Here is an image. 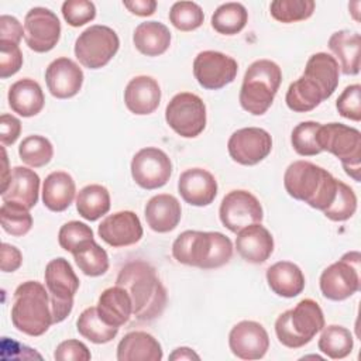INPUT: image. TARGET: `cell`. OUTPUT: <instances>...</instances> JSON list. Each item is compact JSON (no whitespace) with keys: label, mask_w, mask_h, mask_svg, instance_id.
I'll list each match as a JSON object with an SVG mask.
<instances>
[{"label":"cell","mask_w":361,"mask_h":361,"mask_svg":"<svg viewBox=\"0 0 361 361\" xmlns=\"http://www.w3.org/2000/svg\"><path fill=\"white\" fill-rule=\"evenodd\" d=\"M116 285L128 292L135 320L151 322L162 314L168 300L166 289L148 262L141 259L127 262L120 269Z\"/></svg>","instance_id":"1"},{"label":"cell","mask_w":361,"mask_h":361,"mask_svg":"<svg viewBox=\"0 0 361 361\" xmlns=\"http://www.w3.org/2000/svg\"><path fill=\"white\" fill-rule=\"evenodd\" d=\"M337 182L327 169L309 161L292 162L283 175V186L289 196L322 212L334 200Z\"/></svg>","instance_id":"2"},{"label":"cell","mask_w":361,"mask_h":361,"mask_svg":"<svg viewBox=\"0 0 361 361\" xmlns=\"http://www.w3.org/2000/svg\"><path fill=\"white\" fill-rule=\"evenodd\" d=\"M172 255L180 264L214 269L230 261L233 243L219 231L186 230L173 241Z\"/></svg>","instance_id":"3"},{"label":"cell","mask_w":361,"mask_h":361,"mask_svg":"<svg viewBox=\"0 0 361 361\" xmlns=\"http://www.w3.org/2000/svg\"><path fill=\"white\" fill-rule=\"evenodd\" d=\"M11 322L27 336H42L54 324L48 289L37 281H27L17 286L11 305Z\"/></svg>","instance_id":"4"},{"label":"cell","mask_w":361,"mask_h":361,"mask_svg":"<svg viewBox=\"0 0 361 361\" xmlns=\"http://www.w3.org/2000/svg\"><path fill=\"white\" fill-rule=\"evenodd\" d=\"M282 82V71L274 61L258 59L245 71L240 89L241 107L254 114L262 116L272 104Z\"/></svg>","instance_id":"5"},{"label":"cell","mask_w":361,"mask_h":361,"mask_svg":"<svg viewBox=\"0 0 361 361\" xmlns=\"http://www.w3.org/2000/svg\"><path fill=\"white\" fill-rule=\"evenodd\" d=\"M323 327V310L313 299L300 300L293 309L279 314L275 322L279 343L289 348H299L310 343Z\"/></svg>","instance_id":"6"},{"label":"cell","mask_w":361,"mask_h":361,"mask_svg":"<svg viewBox=\"0 0 361 361\" xmlns=\"http://www.w3.org/2000/svg\"><path fill=\"white\" fill-rule=\"evenodd\" d=\"M317 144L322 151L333 154L341 161L348 176L360 182L361 172V133L341 123L320 124Z\"/></svg>","instance_id":"7"},{"label":"cell","mask_w":361,"mask_h":361,"mask_svg":"<svg viewBox=\"0 0 361 361\" xmlns=\"http://www.w3.org/2000/svg\"><path fill=\"white\" fill-rule=\"evenodd\" d=\"M45 286L51 299L54 324L63 322L73 307V298L79 289V278L68 259L59 257L45 267Z\"/></svg>","instance_id":"8"},{"label":"cell","mask_w":361,"mask_h":361,"mask_svg":"<svg viewBox=\"0 0 361 361\" xmlns=\"http://www.w3.org/2000/svg\"><path fill=\"white\" fill-rule=\"evenodd\" d=\"M120 39L116 31L107 25H90L75 42V56L89 69H99L107 65L117 54Z\"/></svg>","instance_id":"9"},{"label":"cell","mask_w":361,"mask_h":361,"mask_svg":"<svg viewBox=\"0 0 361 361\" xmlns=\"http://www.w3.org/2000/svg\"><path fill=\"white\" fill-rule=\"evenodd\" d=\"M165 120L178 135L195 138L206 127V106L195 93H178L165 109Z\"/></svg>","instance_id":"10"},{"label":"cell","mask_w":361,"mask_h":361,"mask_svg":"<svg viewBox=\"0 0 361 361\" xmlns=\"http://www.w3.org/2000/svg\"><path fill=\"white\" fill-rule=\"evenodd\" d=\"M358 251L344 254L338 261L329 265L320 275V290L330 300H344L360 289Z\"/></svg>","instance_id":"11"},{"label":"cell","mask_w":361,"mask_h":361,"mask_svg":"<svg viewBox=\"0 0 361 361\" xmlns=\"http://www.w3.org/2000/svg\"><path fill=\"white\" fill-rule=\"evenodd\" d=\"M219 216L223 226L237 234L247 226L261 223L264 212L259 200L248 190H231L223 197Z\"/></svg>","instance_id":"12"},{"label":"cell","mask_w":361,"mask_h":361,"mask_svg":"<svg viewBox=\"0 0 361 361\" xmlns=\"http://www.w3.org/2000/svg\"><path fill=\"white\" fill-rule=\"evenodd\" d=\"M172 173V162L166 152L155 147L140 149L131 159V176L147 190L166 185Z\"/></svg>","instance_id":"13"},{"label":"cell","mask_w":361,"mask_h":361,"mask_svg":"<svg viewBox=\"0 0 361 361\" xmlns=\"http://www.w3.org/2000/svg\"><path fill=\"white\" fill-rule=\"evenodd\" d=\"M237 71V61L219 51H202L193 61V75L197 83L209 90H217L231 83Z\"/></svg>","instance_id":"14"},{"label":"cell","mask_w":361,"mask_h":361,"mask_svg":"<svg viewBox=\"0 0 361 361\" xmlns=\"http://www.w3.org/2000/svg\"><path fill=\"white\" fill-rule=\"evenodd\" d=\"M233 161L240 165H257L267 158L272 149L269 133L259 127H245L234 131L227 142Z\"/></svg>","instance_id":"15"},{"label":"cell","mask_w":361,"mask_h":361,"mask_svg":"<svg viewBox=\"0 0 361 361\" xmlns=\"http://www.w3.org/2000/svg\"><path fill=\"white\" fill-rule=\"evenodd\" d=\"M61 23L54 11L45 7L31 8L24 18V39L34 52H48L59 41Z\"/></svg>","instance_id":"16"},{"label":"cell","mask_w":361,"mask_h":361,"mask_svg":"<svg viewBox=\"0 0 361 361\" xmlns=\"http://www.w3.org/2000/svg\"><path fill=\"white\" fill-rule=\"evenodd\" d=\"M228 345L237 358L259 360L269 348V337L262 324L252 320H243L231 329Z\"/></svg>","instance_id":"17"},{"label":"cell","mask_w":361,"mask_h":361,"mask_svg":"<svg viewBox=\"0 0 361 361\" xmlns=\"http://www.w3.org/2000/svg\"><path fill=\"white\" fill-rule=\"evenodd\" d=\"M99 237L114 248L128 247L142 237V226L138 216L131 210H123L107 216L97 228Z\"/></svg>","instance_id":"18"},{"label":"cell","mask_w":361,"mask_h":361,"mask_svg":"<svg viewBox=\"0 0 361 361\" xmlns=\"http://www.w3.org/2000/svg\"><path fill=\"white\" fill-rule=\"evenodd\" d=\"M45 82L54 97L69 99L79 93L83 83V72L72 59L56 58L45 71Z\"/></svg>","instance_id":"19"},{"label":"cell","mask_w":361,"mask_h":361,"mask_svg":"<svg viewBox=\"0 0 361 361\" xmlns=\"http://www.w3.org/2000/svg\"><path fill=\"white\" fill-rule=\"evenodd\" d=\"M39 176L30 168L14 166L7 182L1 186L0 195L3 202H11L31 209L38 202Z\"/></svg>","instance_id":"20"},{"label":"cell","mask_w":361,"mask_h":361,"mask_svg":"<svg viewBox=\"0 0 361 361\" xmlns=\"http://www.w3.org/2000/svg\"><path fill=\"white\" fill-rule=\"evenodd\" d=\"M178 190L182 199L192 206H207L217 195L214 176L203 168H190L180 173Z\"/></svg>","instance_id":"21"},{"label":"cell","mask_w":361,"mask_h":361,"mask_svg":"<svg viewBox=\"0 0 361 361\" xmlns=\"http://www.w3.org/2000/svg\"><path fill=\"white\" fill-rule=\"evenodd\" d=\"M161 102V87L158 82L147 75L133 78L124 90V103L127 109L137 114L145 116L154 113Z\"/></svg>","instance_id":"22"},{"label":"cell","mask_w":361,"mask_h":361,"mask_svg":"<svg viewBox=\"0 0 361 361\" xmlns=\"http://www.w3.org/2000/svg\"><path fill=\"white\" fill-rule=\"evenodd\" d=\"M235 248L247 262L261 264L271 257L274 251V238L268 228L261 226V223L251 224L237 233Z\"/></svg>","instance_id":"23"},{"label":"cell","mask_w":361,"mask_h":361,"mask_svg":"<svg viewBox=\"0 0 361 361\" xmlns=\"http://www.w3.org/2000/svg\"><path fill=\"white\" fill-rule=\"evenodd\" d=\"M145 220L155 233L172 231L180 221L182 209L178 199L168 193L152 196L145 204Z\"/></svg>","instance_id":"24"},{"label":"cell","mask_w":361,"mask_h":361,"mask_svg":"<svg viewBox=\"0 0 361 361\" xmlns=\"http://www.w3.org/2000/svg\"><path fill=\"white\" fill-rule=\"evenodd\" d=\"M118 361H159L162 348L158 340L147 331H130L117 345Z\"/></svg>","instance_id":"25"},{"label":"cell","mask_w":361,"mask_h":361,"mask_svg":"<svg viewBox=\"0 0 361 361\" xmlns=\"http://www.w3.org/2000/svg\"><path fill=\"white\" fill-rule=\"evenodd\" d=\"M96 307L100 317L116 327L126 324L133 314L131 298L128 292L118 285L104 289L99 296Z\"/></svg>","instance_id":"26"},{"label":"cell","mask_w":361,"mask_h":361,"mask_svg":"<svg viewBox=\"0 0 361 361\" xmlns=\"http://www.w3.org/2000/svg\"><path fill=\"white\" fill-rule=\"evenodd\" d=\"M8 106L14 113L23 117L38 114L45 103L41 86L34 79H20L8 89Z\"/></svg>","instance_id":"27"},{"label":"cell","mask_w":361,"mask_h":361,"mask_svg":"<svg viewBox=\"0 0 361 361\" xmlns=\"http://www.w3.org/2000/svg\"><path fill=\"white\" fill-rule=\"evenodd\" d=\"M267 282L275 295L295 298L305 288V275L296 264L279 261L267 269Z\"/></svg>","instance_id":"28"},{"label":"cell","mask_w":361,"mask_h":361,"mask_svg":"<svg viewBox=\"0 0 361 361\" xmlns=\"http://www.w3.org/2000/svg\"><path fill=\"white\" fill-rule=\"evenodd\" d=\"M75 192V180L68 172H51L42 183L44 206L51 212H63L73 202Z\"/></svg>","instance_id":"29"},{"label":"cell","mask_w":361,"mask_h":361,"mask_svg":"<svg viewBox=\"0 0 361 361\" xmlns=\"http://www.w3.org/2000/svg\"><path fill=\"white\" fill-rule=\"evenodd\" d=\"M338 62L326 52L313 54L305 68L303 76L313 80L322 90L324 99H329L338 85Z\"/></svg>","instance_id":"30"},{"label":"cell","mask_w":361,"mask_h":361,"mask_svg":"<svg viewBox=\"0 0 361 361\" xmlns=\"http://www.w3.org/2000/svg\"><path fill=\"white\" fill-rule=\"evenodd\" d=\"M360 34L348 30L336 31L329 38V48L338 58L344 75L360 72Z\"/></svg>","instance_id":"31"},{"label":"cell","mask_w":361,"mask_h":361,"mask_svg":"<svg viewBox=\"0 0 361 361\" xmlns=\"http://www.w3.org/2000/svg\"><path fill=\"white\" fill-rule=\"evenodd\" d=\"M133 41L142 55L158 56L169 48L171 32L162 23L145 21L135 27Z\"/></svg>","instance_id":"32"},{"label":"cell","mask_w":361,"mask_h":361,"mask_svg":"<svg viewBox=\"0 0 361 361\" xmlns=\"http://www.w3.org/2000/svg\"><path fill=\"white\" fill-rule=\"evenodd\" d=\"M323 100L326 99L319 86L303 75L289 85L285 96L286 106L296 113L310 111Z\"/></svg>","instance_id":"33"},{"label":"cell","mask_w":361,"mask_h":361,"mask_svg":"<svg viewBox=\"0 0 361 361\" xmlns=\"http://www.w3.org/2000/svg\"><path fill=\"white\" fill-rule=\"evenodd\" d=\"M76 210L85 220L100 219L110 210L109 190L97 183L82 188L76 196Z\"/></svg>","instance_id":"34"},{"label":"cell","mask_w":361,"mask_h":361,"mask_svg":"<svg viewBox=\"0 0 361 361\" xmlns=\"http://www.w3.org/2000/svg\"><path fill=\"white\" fill-rule=\"evenodd\" d=\"M76 329L82 337L94 344L109 343L118 333V327L110 326L100 317L96 306L87 307L79 314L76 320Z\"/></svg>","instance_id":"35"},{"label":"cell","mask_w":361,"mask_h":361,"mask_svg":"<svg viewBox=\"0 0 361 361\" xmlns=\"http://www.w3.org/2000/svg\"><path fill=\"white\" fill-rule=\"evenodd\" d=\"M322 330L317 345L324 355L333 360H341L351 354L354 340L350 330L337 324H330Z\"/></svg>","instance_id":"36"},{"label":"cell","mask_w":361,"mask_h":361,"mask_svg":"<svg viewBox=\"0 0 361 361\" xmlns=\"http://www.w3.org/2000/svg\"><path fill=\"white\" fill-rule=\"evenodd\" d=\"M248 21V11L241 3L230 1L219 6L212 16V27L224 35L238 34Z\"/></svg>","instance_id":"37"},{"label":"cell","mask_w":361,"mask_h":361,"mask_svg":"<svg viewBox=\"0 0 361 361\" xmlns=\"http://www.w3.org/2000/svg\"><path fill=\"white\" fill-rule=\"evenodd\" d=\"M79 269L87 276H100L109 269V255L94 240L72 254Z\"/></svg>","instance_id":"38"},{"label":"cell","mask_w":361,"mask_h":361,"mask_svg":"<svg viewBox=\"0 0 361 361\" xmlns=\"http://www.w3.org/2000/svg\"><path fill=\"white\" fill-rule=\"evenodd\" d=\"M20 159L32 168L45 166L54 155L51 141L42 135H28L18 147Z\"/></svg>","instance_id":"39"},{"label":"cell","mask_w":361,"mask_h":361,"mask_svg":"<svg viewBox=\"0 0 361 361\" xmlns=\"http://www.w3.org/2000/svg\"><path fill=\"white\" fill-rule=\"evenodd\" d=\"M0 223L6 233L21 237L25 235L32 227V216L28 209L21 204L3 202L0 207Z\"/></svg>","instance_id":"40"},{"label":"cell","mask_w":361,"mask_h":361,"mask_svg":"<svg viewBox=\"0 0 361 361\" xmlns=\"http://www.w3.org/2000/svg\"><path fill=\"white\" fill-rule=\"evenodd\" d=\"M313 0H275L269 6L271 16L279 23H296L309 18L314 11Z\"/></svg>","instance_id":"41"},{"label":"cell","mask_w":361,"mask_h":361,"mask_svg":"<svg viewBox=\"0 0 361 361\" xmlns=\"http://www.w3.org/2000/svg\"><path fill=\"white\" fill-rule=\"evenodd\" d=\"M203 10L195 1H176L171 7L169 21L176 30L193 31L203 24Z\"/></svg>","instance_id":"42"},{"label":"cell","mask_w":361,"mask_h":361,"mask_svg":"<svg viewBox=\"0 0 361 361\" xmlns=\"http://www.w3.org/2000/svg\"><path fill=\"white\" fill-rule=\"evenodd\" d=\"M355 210H357V196L354 190L344 182L338 180L336 197L331 202V204L326 210H323V214L333 221H345L350 217H353Z\"/></svg>","instance_id":"43"},{"label":"cell","mask_w":361,"mask_h":361,"mask_svg":"<svg viewBox=\"0 0 361 361\" xmlns=\"http://www.w3.org/2000/svg\"><path fill=\"white\" fill-rule=\"evenodd\" d=\"M320 123L316 121H303L299 123L290 135V142L293 149L302 157H313L322 152L317 144V131Z\"/></svg>","instance_id":"44"},{"label":"cell","mask_w":361,"mask_h":361,"mask_svg":"<svg viewBox=\"0 0 361 361\" xmlns=\"http://www.w3.org/2000/svg\"><path fill=\"white\" fill-rule=\"evenodd\" d=\"M93 240L94 237L92 228L87 224L76 220L65 223L58 233L59 245L65 251H69L72 254L76 252L80 247H83L86 243Z\"/></svg>","instance_id":"45"},{"label":"cell","mask_w":361,"mask_h":361,"mask_svg":"<svg viewBox=\"0 0 361 361\" xmlns=\"http://www.w3.org/2000/svg\"><path fill=\"white\" fill-rule=\"evenodd\" d=\"M62 16L72 27H80L96 17V7L89 0H66L62 4Z\"/></svg>","instance_id":"46"},{"label":"cell","mask_w":361,"mask_h":361,"mask_svg":"<svg viewBox=\"0 0 361 361\" xmlns=\"http://www.w3.org/2000/svg\"><path fill=\"white\" fill-rule=\"evenodd\" d=\"M336 107L340 116L360 121L361 120V86L360 85H350L347 86L343 93L338 96L336 102Z\"/></svg>","instance_id":"47"},{"label":"cell","mask_w":361,"mask_h":361,"mask_svg":"<svg viewBox=\"0 0 361 361\" xmlns=\"http://www.w3.org/2000/svg\"><path fill=\"white\" fill-rule=\"evenodd\" d=\"M23 54L18 44L0 41V78L6 79L20 71Z\"/></svg>","instance_id":"48"},{"label":"cell","mask_w":361,"mask_h":361,"mask_svg":"<svg viewBox=\"0 0 361 361\" xmlns=\"http://www.w3.org/2000/svg\"><path fill=\"white\" fill-rule=\"evenodd\" d=\"M54 358L56 361H89L92 354L82 341L72 338L58 344Z\"/></svg>","instance_id":"49"},{"label":"cell","mask_w":361,"mask_h":361,"mask_svg":"<svg viewBox=\"0 0 361 361\" xmlns=\"http://www.w3.org/2000/svg\"><path fill=\"white\" fill-rule=\"evenodd\" d=\"M24 37V28L16 17L3 14L0 17V41L18 44Z\"/></svg>","instance_id":"50"},{"label":"cell","mask_w":361,"mask_h":361,"mask_svg":"<svg viewBox=\"0 0 361 361\" xmlns=\"http://www.w3.org/2000/svg\"><path fill=\"white\" fill-rule=\"evenodd\" d=\"M21 134V121L13 114H1L0 117V140L1 144L11 145Z\"/></svg>","instance_id":"51"},{"label":"cell","mask_w":361,"mask_h":361,"mask_svg":"<svg viewBox=\"0 0 361 361\" xmlns=\"http://www.w3.org/2000/svg\"><path fill=\"white\" fill-rule=\"evenodd\" d=\"M23 262V255L20 250L11 244H1V271L3 272H14L20 268Z\"/></svg>","instance_id":"52"},{"label":"cell","mask_w":361,"mask_h":361,"mask_svg":"<svg viewBox=\"0 0 361 361\" xmlns=\"http://www.w3.org/2000/svg\"><path fill=\"white\" fill-rule=\"evenodd\" d=\"M124 7L140 17H148L155 13L157 8V1L155 0H130V1H123Z\"/></svg>","instance_id":"53"},{"label":"cell","mask_w":361,"mask_h":361,"mask_svg":"<svg viewBox=\"0 0 361 361\" xmlns=\"http://www.w3.org/2000/svg\"><path fill=\"white\" fill-rule=\"evenodd\" d=\"M3 340L8 344V345H11L16 351H10V355H7L4 360H7V358H23V360H28V358H41V355L38 354V353H35L32 348H30V347H25V345H23V344H20V343H17V341H13V340H10V338H7V337H3Z\"/></svg>","instance_id":"54"},{"label":"cell","mask_w":361,"mask_h":361,"mask_svg":"<svg viewBox=\"0 0 361 361\" xmlns=\"http://www.w3.org/2000/svg\"><path fill=\"white\" fill-rule=\"evenodd\" d=\"M169 360L172 361H182V360H196L199 361L200 357L189 347H178L169 354Z\"/></svg>","instance_id":"55"}]
</instances>
